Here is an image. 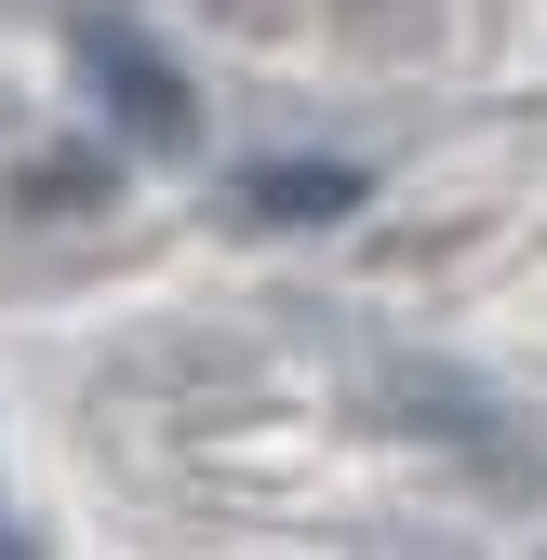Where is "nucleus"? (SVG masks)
Returning <instances> with one entry per match:
<instances>
[{"mask_svg":"<svg viewBox=\"0 0 547 560\" xmlns=\"http://www.w3.org/2000/svg\"><path fill=\"white\" fill-rule=\"evenodd\" d=\"M81 67H94V94H120V133L133 148H187V94H174V67L133 40V27H81Z\"/></svg>","mask_w":547,"mask_h":560,"instance_id":"f257e3e1","label":"nucleus"},{"mask_svg":"<svg viewBox=\"0 0 547 560\" xmlns=\"http://www.w3.org/2000/svg\"><path fill=\"white\" fill-rule=\"evenodd\" d=\"M241 200H254L267 228H307V214H334V200H361V174L348 161H281V174H254Z\"/></svg>","mask_w":547,"mask_h":560,"instance_id":"f03ea898","label":"nucleus"}]
</instances>
